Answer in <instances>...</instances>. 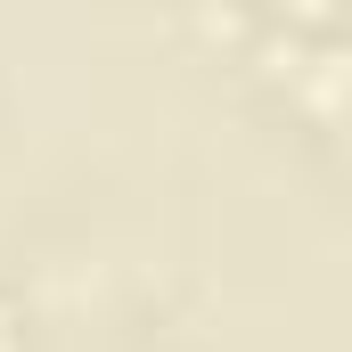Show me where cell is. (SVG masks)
Masks as SVG:
<instances>
[{"instance_id":"6da1fadb","label":"cell","mask_w":352,"mask_h":352,"mask_svg":"<svg viewBox=\"0 0 352 352\" xmlns=\"http://www.w3.org/2000/svg\"><path fill=\"white\" fill-rule=\"evenodd\" d=\"M0 352H8V311H0Z\"/></svg>"}]
</instances>
